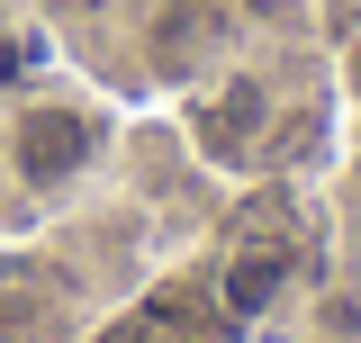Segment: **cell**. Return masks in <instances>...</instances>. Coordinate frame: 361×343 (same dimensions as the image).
<instances>
[{
	"instance_id": "obj_3",
	"label": "cell",
	"mask_w": 361,
	"mask_h": 343,
	"mask_svg": "<svg viewBox=\"0 0 361 343\" xmlns=\"http://www.w3.org/2000/svg\"><path fill=\"white\" fill-rule=\"evenodd\" d=\"M0 28H9V0H0Z\"/></svg>"
},
{
	"instance_id": "obj_1",
	"label": "cell",
	"mask_w": 361,
	"mask_h": 343,
	"mask_svg": "<svg viewBox=\"0 0 361 343\" xmlns=\"http://www.w3.org/2000/svg\"><path fill=\"white\" fill-rule=\"evenodd\" d=\"M99 145H109V127L90 118L82 100H27L9 127H0V154H9V181L18 190H37V199H54V190H73L90 163H99Z\"/></svg>"
},
{
	"instance_id": "obj_2",
	"label": "cell",
	"mask_w": 361,
	"mask_h": 343,
	"mask_svg": "<svg viewBox=\"0 0 361 343\" xmlns=\"http://www.w3.org/2000/svg\"><path fill=\"white\" fill-rule=\"evenodd\" d=\"M217 299L235 325H253V316H271V307L289 299V244H244V253L217 271Z\"/></svg>"
}]
</instances>
